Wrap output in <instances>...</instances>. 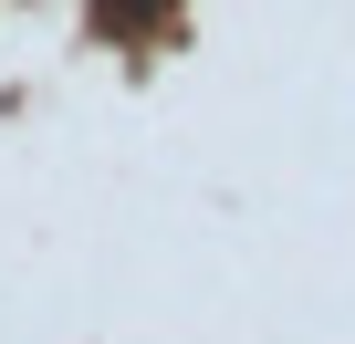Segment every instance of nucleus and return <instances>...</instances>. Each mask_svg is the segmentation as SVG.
Returning a JSON list of instances; mask_svg holds the SVG:
<instances>
[{"mask_svg":"<svg viewBox=\"0 0 355 344\" xmlns=\"http://www.w3.org/2000/svg\"><path fill=\"white\" fill-rule=\"evenodd\" d=\"M146 11H157V0H105V11H94V21H105V32H136Z\"/></svg>","mask_w":355,"mask_h":344,"instance_id":"1","label":"nucleus"}]
</instances>
